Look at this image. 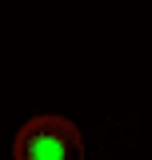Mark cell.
Segmentation results:
<instances>
[{"label": "cell", "mask_w": 152, "mask_h": 160, "mask_svg": "<svg viewBox=\"0 0 152 160\" xmlns=\"http://www.w3.org/2000/svg\"><path fill=\"white\" fill-rule=\"evenodd\" d=\"M12 160H84L80 128L64 116H32L16 132Z\"/></svg>", "instance_id": "cell-1"}]
</instances>
